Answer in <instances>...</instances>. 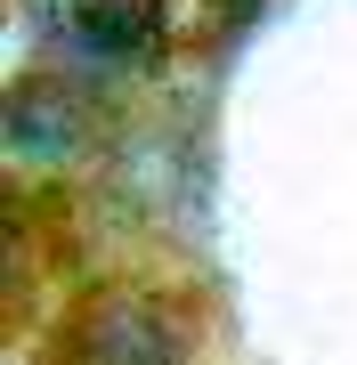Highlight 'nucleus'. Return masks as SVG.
Wrapping results in <instances>:
<instances>
[{"instance_id":"obj_3","label":"nucleus","mask_w":357,"mask_h":365,"mask_svg":"<svg viewBox=\"0 0 357 365\" xmlns=\"http://www.w3.org/2000/svg\"><path fill=\"white\" fill-rule=\"evenodd\" d=\"M73 365H195V325L162 284H106L73 317Z\"/></svg>"},{"instance_id":"obj_1","label":"nucleus","mask_w":357,"mask_h":365,"mask_svg":"<svg viewBox=\"0 0 357 365\" xmlns=\"http://www.w3.org/2000/svg\"><path fill=\"white\" fill-rule=\"evenodd\" d=\"M25 9H33V33H41L33 66L90 81L98 98L130 90V81H155L179 57L171 0H25Z\"/></svg>"},{"instance_id":"obj_2","label":"nucleus","mask_w":357,"mask_h":365,"mask_svg":"<svg viewBox=\"0 0 357 365\" xmlns=\"http://www.w3.org/2000/svg\"><path fill=\"white\" fill-rule=\"evenodd\" d=\"M106 98L90 81L57 73V66H25L0 98V155L25 187H73L90 179L106 155Z\"/></svg>"}]
</instances>
